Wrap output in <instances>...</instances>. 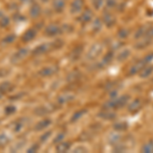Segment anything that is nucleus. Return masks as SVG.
Returning <instances> with one entry per match:
<instances>
[{
    "mask_svg": "<svg viewBox=\"0 0 153 153\" xmlns=\"http://www.w3.org/2000/svg\"><path fill=\"white\" fill-rule=\"evenodd\" d=\"M103 51V45L99 42L93 44L90 48H89L88 52H87V58L89 60H95L101 55Z\"/></svg>",
    "mask_w": 153,
    "mask_h": 153,
    "instance_id": "4",
    "label": "nucleus"
},
{
    "mask_svg": "<svg viewBox=\"0 0 153 153\" xmlns=\"http://www.w3.org/2000/svg\"><path fill=\"white\" fill-rule=\"evenodd\" d=\"M130 36V30L128 28H122L117 32V37L120 40H126Z\"/></svg>",
    "mask_w": 153,
    "mask_h": 153,
    "instance_id": "23",
    "label": "nucleus"
},
{
    "mask_svg": "<svg viewBox=\"0 0 153 153\" xmlns=\"http://www.w3.org/2000/svg\"><path fill=\"white\" fill-rule=\"evenodd\" d=\"M99 117L105 120H112L117 117V114L114 113V110L106 109V108H104V110H102V111L100 112Z\"/></svg>",
    "mask_w": 153,
    "mask_h": 153,
    "instance_id": "16",
    "label": "nucleus"
},
{
    "mask_svg": "<svg viewBox=\"0 0 153 153\" xmlns=\"http://www.w3.org/2000/svg\"><path fill=\"white\" fill-rule=\"evenodd\" d=\"M152 73H153V66L150 65H145L144 68L139 71V76L142 79H145V78H148V76H151Z\"/></svg>",
    "mask_w": 153,
    "mask_h": 153,
    "instance_id": "19",
    "label": "nucleus"
},
{
    "mask_svg": "<svg viewBox=\"0 0 153 153\" xmlns=\"http://www.w3.org/2000/svg\"><path fill=\"white\" fill-rule=\"evenodd\" d=\"M66 6V0H52L51 2V7L53 11L56 13H60L65 10Z\"/></svg>",
    "mask_w": 153,
    "mask_h": 153,
    "instance_id": "10",
    "label": "nucleus"
},
{
    "mask_svg": "<svg viewBox=\"0 0 153 153\" xmlns=\"http://www.w3.org/2000/svg\"><path fill=\"white\" fill-rule=\"evenodd\" d=\"M85 0H71L70 3V12L74 16H79L82 12L85 7Z\"/></svg>",
    "mask_w": 153,
    "mask_h": 153,
    "instance_id": "6",
    "label": "nucleus"
},
{
    "mask_svg": "<svg viewBox=\"0 0 153 153\" xmlns=\"http://www.w3.org/2000/svg\"><path fill=\"white\" fill-rule=\"evenodd\" d=\"M104 2L105 0H91V5L94 10L99 11L104 8Z\"/></svg>",
    "mask_w": 153,
    "mask_h": 153,
    "instance_id": "24",
    "label": "nucleus"
},
{
    "mask_svg": "<svg viewBox=\"0 0 153 153\" xmlns=\"http://www.w3.org/2000/svg\"><path fill=\"white\" fill-rule=\"evenodd\" d=\"M29 53H30V51L28 48H21L19 50H18L13 54V56L11 57V62L19 63L21 60H23L24 58H26Z\"/></svg>",
    "mask_w": 153,
    "mask_h": 153,
    "instance_id": "9",
    "label": "nucleus"
},
{
    "mask_svg": "<svg viewBox=\"0 0 153 153\" xmlns=\"http://www.w3.org/2000/svg\"><path fill=\"white\" fill-rule=\"evenodd\" d=\"M108 142H109L110 145H112V146H115V145L120 144V143H122V135L120 134V132L115 133V134H111L109 136V138H108Z\"/></svg>",
    "mask_w": 153,
    "mask_h": 153,
    "instance_id": "20",
    "label": "nucleus"
},
{
    "mask_svg": "<svg viewBox=\"0 0 153 153\" xmlns=\"http://www.w3.org/2000/svg\"><path fill=\"white\" fill-rule=\"evenodd\" d=\"M71 143L70 142H65V141H61L60 143H58L57 145H56L55 149L56 151L61 153V152H68V150L71 149Z\"/></svg>",
    "mask_w": 153,
    "mask_h": 153,
    "instance_id": "21",
    "label": "nucleus"
},
{
    "mask_svg": "<svg viewBox=\"0 0 153 153\" xmlns=\"http://www.w3.org/2000/svg\"><path fill=\"white\" fill-rule=\"evenodd\" d=\"M93 10H94V9L85 8L78 16V18H76V21H78L81 25H84V26H85V25L90 24L91 22L93 21V19L95 18V16H94V11H93Z\"/></svg>",
    "mask_w": 153,
    "mask_h": 153,
    "instance_id": "3",
    "label": "nucleus"
},
{
    "mask_svg": "<svg viewBox=\"0 0 153 153\" xmlns=\"http://www.w3.org/2000/svg\"><path fill=\"white\" fill-rule=\"evenodd\" d=\"M86 113V110H78V111H76L75 113H74L73 115H71V122H73V123H75L76 122V120H79L81 117H83L84 114Z\"/></svg>",
    "mask_w": 153,
    "mask_h": 153,
    "instance_id": "32",
    "label": "nucleus"
},
{
    "mask_svg": "<svg viewBox=\"0 0 153 153\" xmlns=\"http://www.w3.org/2000/svg\"><path fill=\"white\" fill-rule=\"evenodd\" d=\"M129 126L126 122H118V123H115L113 125V129H114L115 132H125V131L128 130Z\"/></svg>",
    "mask_w": 153,
    "mask_h": 153,
    "instance_id": "27",
    "label": "nucleus"
},
{
    "mask_svg": "<svg viewBox=\"0 0 153 153\" xmlns=\"http://www.w3.org/2000/svg\"><path fill=\"white\" fill-rule=\"evenodd\" d=\"M51 134H52V132H51V131H48V132L44 133V134L40 137V142H42V143L46 142L49 139V138H50Z\"/></svg>",
    "mask_w": 153,
    "mask_h": 153,
    "instance_id": "38",
    "label": "nucleus"
},
{
    "mask_svg": "<svg viewBox=\"0 0 153 153\" xmlns=\"http://www.w3.org/2000/svg\"><path fill=\"white\" fill-rule=\"evenodd\" d=\"M39 148H40V145H39V143H35V144H33L30 148H28L27 152H28V153H35V152L38 151Z\"/></svg>",
    "mask_w": 153,
    "mask_h": 153,
    "instance_id": "37",
    "label": "nucleus"
},
{
    "mask_svg": "<svg viewBox=\"0 0 153 153\" xmlns=\"http://www.w3.org/2000/svg\"><path fill=\"white\" fill-rule=\"evenodd\" d=\"M23 128H24V122H22L21 120H18L16 122H14L13 127H12V131L16 133H19V131H22Z\"/></svg>",
    "mask_w": 153,
    "mask_h": 153,
    "instance_id": "33",
    "label": "nucleus"
},
{
    "mask_svg": "<svg viewBox=\"0 0 153 153\" xmlns=\"http://www.w3.org/2000/svg\"><path fill=\"white\" fill-rule=\"evenodd\" d=\"M152 81H153V79H152Z\"/></svg>",
    "mask_w": 153,
    "mask_h": 153,
    "instance_id": "45",
    "label": "nucleus"
},
{
    "mask_svg": "<svg viewBox=\"0 0 153 153\" xmlns=\"http://www.w3.org/2000/svg\"><path fill=\"white\" fill-rule=\"evenodd\" d=\"M16 108L14 107L13 105H8V106H6V108H5V113L9 115L16 112Z\"/></svg>",
    "mask_w": 153,
    "mask_h": 153,
    "instance_id": "40",
    "label": "nucleus"
},
{
    "mask_svg": "<svg viewBox=\"0 0 153 153\" xmlns=\"http://www.w3.org/2000/svg\"><path fill=\"white\" fill-rule=\"evenodd\" d=\"M141 151L145 153H153V140H148L141 148Z\"/></svg>",
    "mask_w": 153,
    "mask_h": 153,
    "instance_id": "28",
    "label": "nucleus"
},
{
    "mask_svg": "<svg viewBox=\"0 0 153 153\" xmlns=\"http://www.w3.org/2000/svg\"><path fill=\"white\" fill-rule=\"evenodd\" d=\"M8 142V137L5 134H0V147H3Z\"/></svg>",
    "mask_w": 153,
    "mask_h": 153,
    "instance_id": "39",
    "label": "nucleus"
},
{
    "mask_svg": "<svg viewBox=\"0 0 153 153\" xmlns=\"http://www.w3.org/2000/svg\"><path fill=\"white\" fill-rule=\"evenodd\" d=\"M29 13H30V16L32 19H37L41 16L42 13V7L39 3H36L34 2L33 4L30 7V10H29Z\"/></svg>",
    "mask_w": 153,
    "mask_h": 153,
    "instance_id": "12",
    "label": "nucleus"
},
{
    "mask_svg": "<svg viewBox=\"0 0 153 153\" xmlns=\"http://www.w3.org/2000/svg\"><path fill=\"white\" fill-rule=\"evenodd\" d=\"M57 71V68L54 65H49V66H45V68H41L40 71H39V75L41 76H44V78H46V76H51L52 75Z\"/></svg>",
    "mask_w": 153,
    "mask_h": 153,
    "instance_id": "13",
    "label": "nucleus"
},
{
    "mask_svg": "<svg viewBox=\"0 0 153 153\" xmlns=\"http://www.w3.org/2000/svg\"><path fill=\"white\" fill-rule=\"evenodd\" d=\"M50 125H51L50 118H44V120H41L40 122L36 124L35 131H43V130H45L46 128H48Z\"/></svg>",
    "mask_w": 153,
    "mask_h": 153,
    "instance_id": "17",
    "label": "nucleus"
},
{
    "mask_svg": "<svg viewBox=\"0 0 153 153\" xmlns=\"http://www.w3.org/2000/svg\"><path fill=\"white\" fill-rule=\"evenodd\" d=\"M130 101V96L129 95H123L120 97H117V98H113L107 102L104 106V108L106 109H111V110H117L120 109V108H123L124 106L128 105Z\"/></svg>",
    "mask_w": 153,
    "mask_h": 153,
    "instance_id": "1",
    "label": "nucleus"
},
{
    "mask_svg": "<svg viewBox=\"0 0 153 153\" xmlns=\"http://www.w3.org/2000/svg\"><path fill=\"white\" fill-rule=\"evenodd\" d=\"M37 36V30L35 28H30L24 33L23 37H22V41L25 43H29V42L33 41Z\"/></svg>",
    "mask_w": 153,
    "mask_h": 153,
    "instance_id": "11",
    "label": "nucleus"
},
{
    "mask_svg": "<svg viewBox=\"0 0 153 153\" xmlns=\"http://www.w3.org/2000/svg\"><path fill=\"white\" fill-rule=\"evenodd\" d=\"M9 23H10V21H9V19L6 18V16H2V18L0 19V27H1V28H6L9 25Z\"/></svg>",
    "mask_w": 153,
    "mask_h": 153,
    "instance_id": "36",
    "label": "nucleus"
},
{
    "mask_svg": "<svg viewBox=\"0 0 153 153\" xmlns=\"http://www.w3.org/2000/svg\"><path fill=\"white\" fill-rule=\"evenodd\" d=\"M137 41L138 42L136 43V48H138V49L141 50V49H144V48L148 47V46L152 43L153 39L149 38V37H147V36H144L143 38L139 39V40H137Z\"/></svg>",
    "mask_w": 153,
    "mask_h": 153,
    "instance_id": "15",
    "label": "nucleus"
},
{
    "mask_svg": "<svg viewBox=\"0 0 153 153\" xmlns=\"http://www.w3.org/2000/svg\"><path fill=\"white\" fill-rule=\"evenodd\" d=\"M147 28H148V26L142 25V26H140L139 28L137 29V31H136L135 34H134V38L136 39V40H139V39L143 38L144 36H146Z\"/></svg>",
    "mask_w": 153,
    "mask_h": 153,
    "instance_id": "18",
    "label": "nucleus"
},
{
    "mask_svg": "<svg viewBox=\"0 0 153 153\" xmlns=\"http://www.w3.org/2000/svg\"><path fill=\"white\" fill-rule=\"evenodd\" d=\"M21 1H23V2H27L28 0H21Z\"/></svg>",
    "mask_w": 153,
    "mask_h": 153,
    "instance_id": "43",
    "label": "nucleus"
},
{
    "mask_svg": "<svg viewBox=\"0 0 153 153\" xmlns=\"http://www.w3.org/2000/svg\"><path fill=\"white\" fill-rule=\"evenodd\" d=\"M74 96L71 93H65V94H61L59 97L57 98V102L59 104H65V103H68L70 101H71L74 99Z\"/></svg>",
    "mask_w": 153,
    "mask_h": 153,
    "instance_id": "22",
    "label": "nucleus"
},
{
    "mask_svg": "<svg viewBox=\"0 0 153 153\" xmlns=\"http://www.w3.org/2000/svg\"><path fill=\"white\" fill-rule=\"evenodd\" d=\"M49 112V109L46 106H39L37 107L35 110H34V113L36 115H40V117H43V115H46Z\"/></svg>",
    "mask_w": 153,
    "mask_h": 153,
    "instance_id": "30",
    "label": "nucleus"
},
{
    "mask_svg": "<svg viewBox=\"0 0 153 153\" xmlns=\"http://www.w3.org/2000/svg\"><path fill=\"white\" fill-rule=\"evenodd\" d=\"M117 4H118L117 0H105L104 8L103 9H107V10H115Z\"/></svg>",
    "mask_w": 153,
    "mask_h": 153,
    "instance_id": "26",
    "label": "nucleus"
},
{
    "mask_svg": "<svg viewBox=\"0 0 153 153\" xmlns=\"http://www.w3.org/2000/svg\"><path fill=\"white\" fill-rule=\"evenodd\" d=\"M0 98H1V93H0Z\"/></svg>",
    "mask_w": 153,
    "mask_h": 153,
    "instance_id": "44",
    "label": "nucleus"
},
{
    "mask_svg": "<svg viewBox=\"0 0 153 153\" xmlns=\"http://www.w3.org/2000/svg\"><path fill=\"white\" fill-rule=\"evenodd\" d=\"M52 43H44V44H41V45L37 46V47L32 51V54L33 55H43V54L49 52L53 47L52 46Z\"/></svg>",
    "mask_w": 153,
    "mask_h": 153,
    "instance_id": "8",
    "label": "nucleus"
},
{
    "mask_svg": "<svg viewBox=\"0 0 153 153\" xmlns=\"http://www.w3.org/2000/svg\"><path fill=\"white\" fill-rule=\"evenodd\" d=\"M90 24H91V30H92V32L93 33H96V34L99 33L101 31V29L104 27L103 26L102 21H101V19H100V16L99 18H94Z\"/></svg>",
    "mask_w": 153,
    "mask_h": 153,
    "instance_id": "14",
    "label": "nucleus"
},
{
    "mask_svg": "<svg viewBox=\"0 0 153 153\" xmlns=\"http://www.w3.org/2000/svg\"><path fill=\"white\" fill-rule=\"evenodd\" d=\"M61 33H63L62 27H60L57 24H50L48 26H46L45 29H44V35L50 37V38L57 37Z\"/></svg>",
    "mask_w": 153,
    "mask_h": 153,
    "instance_id": "5",
    "label": "nucleus"
},
{
    "mask_svg": "<svg viewBox=\"0 0 153 153\" xmlns=\"http://www.w3.org/2000/svg\"><path fill=\"white\" fill-rule=\"evenodd\" d=\"M65 133H58L57 135H56V137L54 138V140H53V143L54 144H58V143H60L61 141H63V139H65Z\"/></svg>",
    "mask_w": 153,
    "mask_h": 153,
    "instance_id": "35",
    "label": "nucleus"
},
{
    "mask_svg": "<svg viewBox=\"0 0 153 153\" xmlns=\"http://www.w3.org/2000/svg\"><path fill=\"white\" fill-rule=\"evenodd\" d=\"M14 40H16V35H13V34H10V35H7V36L4 37L3 39H2V43H4V44H11Z\"/></svg>",
    "mask_w": 153,
    "mask_h": 153,
    "instance_id": "34",
    "label": "nucleus"
},
{
    "mask_svg": "<svg viewBox=\"0 0 153 153\" xmlns=\"http://www.w3.org/2000/svg\"><path fill=\"white\" fill-rule=\"evenodd\" d=\"M10 90H12V85L9 82H3L2 84H0V93L1 94L8 93Z\"/></svg>",
    "mask_w": 153,
    "mask_h": 153,
    "instance_id": "29",
    "label": "nucleus"
},
{
    "mask_svg": "<svg viewBox=\"0 0 153 153\" xmlns=\"http://www.w3.org/2000/svg\"><path fill=\"white\" fill-rule=\"evenodd\" d=\"M142 107H143V103L141 99H139V98L133 99L132 101H129V103H128V110L131 113H133V114L139 112L142 109Z\"/></svg>",
    "mask_w": 153,
    "mask_h": 153,
    "instance_id": "7",
    "label": "nucleus"
},
{
    "mask_svg": "<svg viewBox=\"0 0 153 153\" xmlns=\"http://www.w3.org/2000/svg\"><path fill=\"white\" fill-rule=\"evenodd\" d=\"M88 149L85 146H78L75 149H73V152H87Z\"/></svg>",
    "mask_w": 153,
    "mask_h": 153,
    "instance_id": "41",
    "label": "nucleus"
},
{
    "mask_svg": "<svg viewBox=\"0 0 153 153\" xmlns=\"http://www.w3.org/2000/svg\"><path fill=\"white\" fill-rule=\"evenodd\" d=\"M113 59V51L110 50V51H107L105 54H104V57H103V60H102V63L103 65H109L110 62L112 61Z\"/></svg>",
    "mask_w": 153,
    "mask_h": 153,
    "instance_id": "31",
    "label": "nucleus"
},
{
    "mask_svg": "<svg viewBox=\"0 0 153 153\" xmlns=\"http://www.w3.org/2000/svg\"><path fill=\"white\" fill-rule=\"evenodd\" d=\"M146 36L149 37V38L153 39V25H152V26H148Z\"/></svg>",
    "mask_w": 153,
    "mask_h": 153,
    "instance_id": "42",
    "label": "nucleus"
},
{
    "mask_svg": "<svg viewBox=\"0 0 153 153\" xmlns=\"http://www.w3.org/2000/svg\"><path fill=\"white\" fill-rule=\"evenodd\" d=\"M130 55H131V51L129 50V49L124 48V49H122L120 52H118L117 59L118 61H124L127 58H129Z\"/></svg>",
    "mask_w": 153,
    "mask_h": 153,
    "instance_id": "25",
    "label": "nucleus"
},
{
    "mask_svg": "<svg viewBox=\"0 0 153 153\" xmlns=\"http://www.w3.org/2000/svg\"><path fill=\"white\" fill-rule=\"evenodd\" d=\"M100 19L103 23V26L108 29L113 28L117 24V19H115V16L113 14L112 10L102 9V14H101Z\"/></svg>",
    "mask_w": 153,
    "mask_h": 153,
    "instance_id": "2",
    "label": "nucleus"
}]
</instances>
